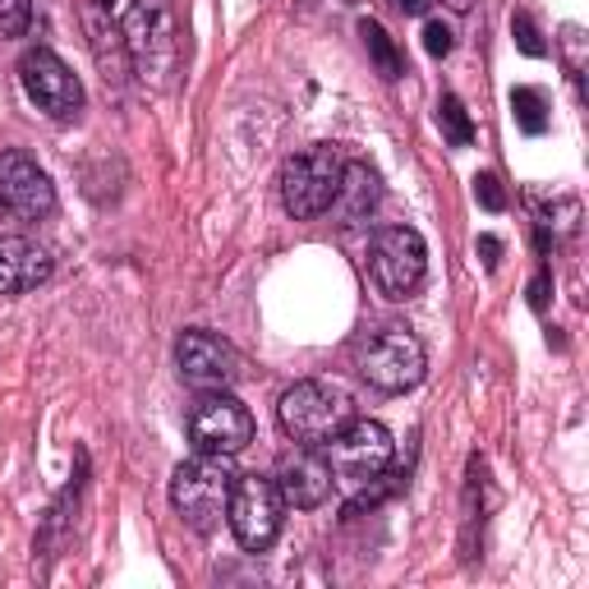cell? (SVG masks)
Listing matches in <instances>:
<instances>
[{
    "label": "cell",
    "mask_w": 589,
    "mask_h": 589,
    "mask_svg": "<svg viewBox=\"0 0 589 589\" xmlns=\"http://www.w3.org/2000/svg\"><path fill=\"white\" fill-rule=\"evenodd\" d=\"M341 171H346V158L332 148V143H314L286 158L282 166V203L291 216L299 222H314V216H327L332 199H336V184Z\"/></svg>",
    "instance_id": "277c9868"
},
{
    "label": "cell",
    "mask_w": 589,
    "mask_h": 589,
    "mask_svg": "<svg viewBox=\"0 0 589 589\" xmlns=\"http://www.w3.org/2000/svg\"><path fill=\"white\" fill-rule=\"evenodd\" d=\"M125 55L130 70L148 83V88H171L175 60H180V38H175V19H171V0H134L125 14Z\"/></svg>",
    "instance_id": "6da1fadb"
},
{
    "label": "cell",
    "mask_w": 589,
    "mask_h": 589,
    "mask_svg": "<svg viewBox=\"0 0 589 589\" xmlns=\"http://www.w3.org/2000/svg\"><path fill=\"white\" fill-rule=\"evenodd\" d=\"M0 203L23 222H42V216L55 212V184L38 166V158H28L19 148L0 152Z\"/></svg>",
    "instance_id": "7c38bea8"
},
{
    "label": "cell",
    "mask_w": 589,
    "mask_h": 589,
    "mask_svg": "<svg viewBox=\"0 0 589 589\" xmlns=\"http://www.w3.org/2000/svg\"><path fill=\"white\" fill-rule=\"evenodd\" d=\"M359 38H364V47H368V55H374V65H378L383 79H400V74H406V60H400L396 42L387 38V28L378 19H359Z\"/></svg>",
    "instance_id": "2e32d148"
},
{
    "label": "cell",
    "mask_w": 589,
    "mask_h": 589,
    "mask_svg": "<svg viewBox=\"0 0 589 589\" xmlns=\"http://www.w3.org/2000/svg\"><path fill=\"white\" fill-rule=\"evenodd\" d=\"M451 38H456V33H451L443 19H428V28H424V51H428V55H447V51H451Z\"/></svg>",
    "instance_id": "7402d4cb"
},
{
    "label": "cell",
    "mask_w": 589,
    "mask_h": 589,
    "mask_svg": "<svg viewBox=\"0 0 589 589\" xmlns=\"http://www.w3.org/2000/svg\"><path fill=\"white\" fill-rule=\"evenodd\" d=\"M475 199H479V207H488V212H502V207H507V194H502V180H498V175H492V171L475 175Z\"/></svg>",
    "instance_id": "44dd1931"
},
{
    "label": "cell",
    "mask_w": 589,
    "mask_h": 589,
    "mask_svg": "<svg viewBox=\"0 0 589 589\" xmlns=\"http://www.w3.org/2000/svg\"><path fill=\"white\" fill-rule=\"evenodd\" d=\"M548 295H552V267H544L530 282V308H535V314H544V308H548Z\"/></svg>",
    "instance_id": "603a6c76"
},
{
    "label": "cell",
    "mask_w": 589,
    "mask_h": 589,
    "mask_svg": "<svg viewBox=\"0 0 589 589\" xmlns=\"http://www.w3.org/2000/svg\"><path fill=\"white\" fill-rule=\"evenodd\" d=\"M396 6L406 10V14H428V6H433V0H396Z\"/></svg>",
    "instance_id": "d4e9b609"
},
{
    "label": "cell",
    "mask_w": 589,
    "mask_h": 589,
    "mask_svg": "<svg viewBox=\"0 0 589 589\" xmlns=\"http://www.w3.org/2000/svg\"><path fill=\"white\" fill-rule=\"evenodd\" d=\"M19 83L28 92V102L42 106L51 120H74L83 111V83H79V74L55 51H47V47L23 51Z\"/></svg>",
    "instance_id": "9c48e42d"
},
{
    "label": "cell",
    "mask_w": 589,
    "mask_h": 589,
    "mask_svg": "<svg viewBox=\"0 0 589 589\" xmlns=\"http://www.w3.org/2000/svg\"><path fill=\"white\" fill-rule=\"evenodd\" d=\"M175 364L180 378L199 392H226L240 378V355L216 332H184L175 346Z\"/></svg>",
    "instance_id": "8fae6325"
},
{
    "label": "cell",
    "mask_w": 589,
    "mask_h": 589,
    "mask_svg": "<svg viewBox=\"0 0 589 589\" xmlns=\"http://www.w3.org/2000/svg\"><path fill=\"white\" fill-rule=\"evenodd\" d=\"M438 130L451 148H470L475 143V125H470V111H465V102L456 98V92H443L438 102Z\"/></svg>",
    "instance_id": "e0dca14e"
},
{
    "label": "cell",
    "mask_w": 589,
    "mask_h": 589,
    "mask_svg": "<svg viewBox=\"0 0 589 589\" xmlns=\"http://www.w3.org/2000/svg\"><path fill=\"white\" fill-rule=\"evenodd\" d=\"M447 6H451L456 14H465V10H470V6H475V0H447Z\"/></svg>",
    "instance_id": "484cf974"
},
{
    "label": "cell",
    "mask_w": 589,
    "mask_h": 589,
    "mask_svg": "<svg viewBox=\"0 0 589 589\" xmlns=\"http://www.w3.org/2000/svg\"><path fill=\"white\" fill-rule=\"evenodd\" d=\"M51 276V254L28 235H0V295H23Z\"/></svg>",
    "instance_id": "5bb4252c"
},
{
    "label": "cell",
    "mask_w": 589,
    "mask_h": 589,
    "mask_svg": "<svg viewBox=\"0 0 589 589\" xmlns=\"http://www.w3.org/2000/svg\"><path fill=\"white\" fill-rule=\"evenodd\" d=\"M378 199H383V184H378V171L368 162H346L341 171V184H336V199H332V222L336 226H359L368 216L378 212Z\"/></svg>",
    "instance_id": "9a60e30c"
},
{
    "label": "cell",
    "mask_w": 589,
    "mask_h": 589,
    "mask_svg": "<svg viewBox=\"0 0 589 589\" xmlns=\"http://www.w3.org/2000/svg\"><path fill=\"white\" fill-rule=\"evenodd\" d=\"M276 415H282L286 438H295L299 447H323L355 419V400H351L346 387H336V383L304 378V383L286 387Z\"/></svg>",
    "instance_id": "7a4b0ae2"
},
{
    "label": "cell",
    "mask_w": 589,
    "mask_h": 589,
    "mask_svg": "<svg viewBox=\"0 0 589 589\" xmlns=\"http://www.w3.org/2000/svg\"><path fill=\"white\" fill-rule=\"evenodd\" d=\"M511 38H516V47H520L525 55H535V60L548 55V42H544V33H539V23L525 14V10L511 14Z\"/></svg>",
    "instance_id": "ffe728a7"
},
{
    "label": "cell",
    "mask_w": 589,
    "mask_h": 589,
    "mask_svg": "<svg viewBox=\"0 0 589 589\" xmlns=\"http://www.w3.org/2000/svg\"><path fill=\"white\" fill-rule=\"evenodd\" d=\"M102 10H115V0H102Z\"/></svg>",
    "instance_id": "4316f807"
},
{
    "label": "cell",
    "mask_w": 589,
    "mask_h": 589,
    "mask_svg": "<svg viewBox=\"0 0 589 589\" xmlns=\"http://www.w3.org/2000/svg\"><path fill=\"white\" fill-rule=\"evenodd\" d=\"M392 433L378 419H351L332 443H323V456L332 465V479L355 492L392 470Z\"/></svg>",
    "instance_id": "5b68a950"
},
{
    "label": "cell",
    "mask_w": 589,
    "mask_h": 589,
    "mask_svg": "<svg viewBox=\"0 0 589 589\" xmlns=\"http://www.w3.org/2000/svg\"><path fill=\"white\" fill-rule=\"evenodd\" d=\"M235 456H207L194 451V460H184L180 470L171 475V502L175 511L194 525V530H212L216 520L226 516L231 488H235Z\"/></svg>",
    "instance_id": "3957f363"
},
{
    "label": "cell",
    "mask_w": 589,
    "mask_h": 589,
    "mask_svg": "<svg viewBox=\"0 0 589 589\" xmlns=\"http://www.w3.org/2000/svg\"><path fill=\"white\" fill-rule=\"evenodd\" d=\"M276 488H282V498H286V507H295V511H314V507H323L327 498H332V488H336V479H332V465H327V456L318 451V447H299V451H291L282 465H276Z\"/></svg>",
    "instance_id": "4fadbf2b"
},
{
    "label": "cell",
    "mask_w": 589,
    "mask_h": 589,
    "mask_svg": "<svg viewBox=\"0 0 589 589\" xmlns=\"http://www.w3.org/2000/svg\"><path fill=\"white\" fill-rule=\"evenodd\" d=\"M33 23V0H0V42L23 38Z\"/></svg>",
    "instance_id": "d6986e66"
},
{
    "label": "cell",
    "mask_w": 589,
    "mask_h": 589,
    "mask_svg": "<svg viewBox=\"0 0 589 589\" xmlns=\"http://www.w3.org/2000/svg\"><path fill=\"white\" fill-rule=\"evenodd\" d=\"M424 368H428L424 346H419V336H410L406 327H387L378 336H368V346L359 351V374H364V383L387 392V396L419 387Z\"/></svg>",
    "instance_id": "ba28073f"
},
{
    "label": "cell",
    "mask_w": 589,
    "mask_h": 589,
    "mask_svg": "<svg viewBox=\"0 0 589 589\" xmlns=\"http://www.w3.org/2000/svg\"><path fill=\"white\" fill-rule=\"evenodd\" d=\"M424 272H428V244L415 226H383L368 244V276L387 299L415 295Z\"/></svg>",
    "instance_id": "52a82bcc"
},
{
    "label": "cell",
    "mask_w": 589,
    "mask_h": 589,
    "mask_svg": "<svg viewBox=\"0 0 589 589\" xmlns=\"http://www.w3.org/2000/svg\"><path fill=\"white\" fill-rule=\"evenodd\" d=\"M327 6H346V0H327Z\"/></svg>",
    "instance_id": "83f0119b"
},
{
    "label": "cell",
    "mask_w": 589,
    "mask_h": 589,
    "mask_svg": "<svg viewBox=\"0 0 589 589\" xmlns=\"http://www.w3.org/2000/svg\"><path fill=\"white\" fill-rule=\"evenodd\" d=\"M511 115L525 134H544L548 130V106H544V92L539 88H516L511 92Z\"/></svg>",
    "instance_id": "ac0fdd59"
},
{
    "label": "cell",
    "mask_w": 589,
    "mask_h": 589,
    "mask_svg": "<svg viewBox=\"0 0 589 589\" xmlns=\"http://www.w3.org/2000/svg\"><path fill=\"white\" fill-rule=\"evenodd\" d=\"M226 520H231L240 548H250V552L272 548L276 535H282V520H286V498H282V488H276V479L240 475L231 488V502H226Z\"/></svg>",
    "instance_id": "8992f818"
},
{
    "label": "cell",
    "mask_w": 589,
    "mask_h": 589,
    "mask_svg": "<svg viewBox=\"0 0 589 589\" xmlns=\"http://www.w3.org/2000/svg\"><path fill=\"white\" fill-rule=\"evenodd\" d=\"M475 254L484 258V267L492 272V267H498L502 263V240L498 235H479V244H475Z\"/></svg>",
    "instance_id": "cb8c5ba5"
},
{
    "label": "cell",
    "mask_w": 589,
    "mask_h": 589,
    "mask_svg": "<svg viewBox=\"0 0 589 589\" xmlns=\"http://www.w3.org/2000/svg\"><path fill=\"white\" fill-rule=\"evenodd\" d=\"M190 443L194 451H207V456H240L254 443V415L235 396L212 392L190 410Z\"/></svg>",
    "instance_id": "30bf717a"
}]
</instances>
